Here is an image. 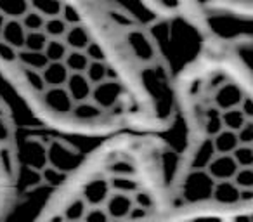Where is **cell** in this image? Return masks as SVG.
Segmentation results:
<instances>
[{"mask_svg":"<svg viewBox=\"0 0 253 222\" xmlns=\"http://www.w3.org/2000/svg\"><path fill=\"white\" fill-rule=\"evenodd\" d=\"M153 16L182 18L208 32H250L253 0H139Z\"/></svg>","mask_w":253,"mask_h":222,"instance_id":"obj_1","label":"cell"},{"mask_svg":"<svg viewBox=\"0 0 253 222\" xmlns=\"http://www.w3.org/2000/svg\"><path fill=\"white\" fill-rule=\"evenodd\" d=\"M215 180L208 176L207 170H193L186 177L184 182V194L189 201H201L211 198Z\"/></svg>","mask_w":253,"mask_h":222,"instance_id":"obj_2","label":"cell"},{"mask_svg":"<svg viewBox=\"0 0 253 222\" xmlns=\"http://www.w3.org/2000/svg\"><path fill=\"white\" fill-rule=\"evenodd\" d=\"M77 162L78 155L63 142L54 141L47 148V163H50V167L61 170V172H70L71 169H75Z\"/></svg>","mask_w":253,"mask_h":222,"instance_id":"obj_3","label":"cell"},{"mask_svg":"<svg viewBox=\"0 0 253 222\" xmlns=\"http://www.w3.org/2000/svg\"><path fill=\"white\" fill-rule=\"evenodd\" d=\"M238 169H239L238 163H236V160L229 153V155H215L205 170H207L208 176L213 180H225V179H232Z\"/></svg>","mask_w":253,"mask_h":222,"instance_id":"obj_4","label":"cell"},{"mask_svg":"<svg viewBox=\"0 0 253 222\" xmlns=\"http://www.w3.org/2000/svg\"><path fill=\"white\" fill-rule=\"evenodd\" d=\"M111 194V187H109V180L106 177H99V179L90 180L88 184H85L84 187V200L88 207H101L104 205V201L108 200V196Z\"/></svg>","mask_w":253,"mask_h":222,"instance_id":"obj_5","label":"cell"},{"mask_svg":"<svg viewBox=\"0 0 253 222\" xmlns=\"http://www.w3.org/2000/svg\"><path fill=\"white\" fill-rule=\"evenodd\" d=\"M134 207V200H132V194L125 193H113L108 196V200L104 201V210L108 212L109 219H125L130 212V208Z\"/></svg>","mask_w":253,"mask_h":222,"instance_id":"obj_6","label":"cell"},{"mask_svg":"<svg viewBox=\"0 0 253 222\" xmlns=\"http://www.w3.org/2000/svg\"><path fill=\"white\" fill-rule=\"evenodd\" d=\"M239 187L232 182V179L225 180H215L213 189H211V198H213L217 203L222 205H232L238 203L239 200Z\"/></svg>","mask_w":253,"mask_h":222,"instance_id":"obj_7","label":"cell"},{"mask_svg":"<svg viewBox=\"0 0 253 222\" xmlns=\"http://www.w3.org/2000/svg\"><path fill=\"white\" fill-rule=\"evenodd\" d=\"M210 139L217 155H229V153H232L239 146L236 131H229V129H225V127L222 129L217 135H213V137H210Z\"/></svg>","mask_w":253,"mask_h":222,"instance_id":"obj_8","label":"cell"},{"mask_svg":"<svg viewBox=\"0 0 253 222\" xmlns=\"http://www.w3.org/2000/svg\"><path fill=\"white\" fill-rule=\"evenodd\" d=\"M25 155L28 158V163L35 169L42 170L47 165V148L39 141H30L25 146Z\"/></svg>","mask_w":253,"mask_h":222,"instance_id":"obj_9","label":"cell"},{"mask_svg":"<svg viewBox=\"0 0 253 222\" xmlns=\"http://www.w3.org/2000/svg\"><path fill=\"white\" fill-rule=\"evenodd\" d=\"M217 155L213 149V144H211V139L208 137L207 141H203L198 148L196 155L193 158V170H205L207 165L210 163V160Z\"/></svg>","mask_w":253,"mask_h":222,"instance_id":"obj_10","label":"cell"},{"mask_svg":"<svg viewBox=\"0 0 253 222\" xmlns=\"http://www.w3.org/2000/svg\"><path fill=\"white\" fill-rule=\"evenodd\" d=\"M108 180L111 191H116V193L134 194L139 189V182L132 176H111Z\"/></svg>","mask_w":253,"mask_h":222,"instance_id":"obj_11","label":"cell"},{"mask_svg":"<svg viewBox=\"0 0 253 222\" xmlns=\"http://www.w3.org/2000/svg\"><path fill=\"white\" fill-rule=\"evenodd\" d=\"M87 208H88V205L85 203L84 198H77V200H73L66 207V210H64V219H66V222L84 221V215H85V212H87Z\"/></svg>","mask_w":253,"mask_h":222,"instance_id":"obj_12","label":"cell"},{"mask_svg":"<svg viewBox=\"0 0 253 222\" xmlns=\"http://www.w3.org/2000/svg\"><path fill=\"white\" fill-rule=\"evenodd\" d=\"M232 182H234L239 189H252V186H253L252 167H239V169L236 170L234 177H232Z\"/></svg>","mask_w":253,"mask_h":222,"instance_id":"obj_13","label":"cell"},{"mask_svg":"<svg viewBox=\"0 0 253 222\" xmlns=\"http://www.w3.org/2000/svg\"><path fill=\"white\" fill-rule=\"evenodd\" d=\"M232 158L236 160L238 167H252L253 165V149L252 146L239 144L234 151L231 153Z\"/></svg>","mask_w":253,"mask_h":222,"instance_id":"obj_14","label":"cell"},{"mask_svg":"<svg viewBox=\"0 0 253 222\" xmlns=\"http://www.w3.org/2000/svg\"><path fill=\"white\" fill-rule=\"evenodd\" d=\"M64 177H66V172H61V170L54 169V167H43L42 169V179L45 180L47 184H52V186H56V184H61L64 180Z\"/></svg>","mask_w":253,"mask_h":222,"instance_id":"obj_15","label":"cell"},{"mask_svg":"<svg viewBox=\"0 0 253 222\" xmlns=\"http://www.w3.org/2000/svg\"><path fill=\"white\" fill-rule=\"evenodd\" d=\"M84 222H109V215L104 208L92 207V208H87V212H85Z\"/></svg>","mask_w":253,"mask_h":222,"instance_id":"obj_16","label":"cell"},{"mask_svg":"<svg viewBox=\"0 0 253 222\" xmlns=\"http://www.w3.org/2000/svg\"><path fill=\"white\" fill-rule=\"evenodd\" d=\"M236 134H238L239 144L252 146L253 144V122L252 120H246L245 124H243V127L239 129Z\"/></svg>","mask_w":253,"mask_h":222,"instance_id":"obj_17","label":"cell"},{"mask_svg":"<svg viewBox=\"0 0 253 222\" xmlns=\"http://www.w3.org/2000/svg\"><path fill=\"white\" fill-rule=\"evenodd\" d=\"M109 174L111 176H134V167L128 162L120 160V162H115L109 167Z\"/></svg>","mask_w":253,"mask_h":222,"instance_id":"obj_18","label":"cell"},{"mask_svg":"<svg viewBox=\"0 0 253 222\" xmlns=\"http://www.w3.org/2000/svg\"><path fill=\"white\" fill-rule=\"evenodd\" d=\"M132 200H134V205L146 208V210H149V208L153 207V198L149 196V194L146 193V191L137 189V191L134 193V196H132Z\"/></svg>","mask_w":253,"mask_h":222,"instance_id":"obj_19","label":"cell"},{"mask_svg":"<svg viewBox=\"0 0 253 222\" xmlns=\"http://www.w3.org/2000/svg\"><path fill=\"white\" fill-rule=\"evenodd\" d=\"M146 215H148V210H146V208L134 205V207L130 208V212H128V215H126V217L130 219V221H137V219H144Z\"/></svg>","mask_w":253,"mask_h":222,"instance_id":"obj_20","label":"cell"},{"mask_svg":"<svg viewBox=\"0 0 253 222\" xmlns=\"http://www.w3.org/2000/svg\"><path fill=\"white\" fill-rule=\"evenodd\" d=\"M239 200H252V189H241L239 191Z\"/></svg>","mask_w":253,"mask_h":222,"instance_id":"obj_21","label":"cell"},{"mask_svg":"<svg viewBox=\"0 0 253 222\" xmlns=\"http://www.w3.org/2000/svg\"><path fill=\"white\" fill-rule=\"evenodd\" d=\"M236 222H252V221H250V217H241V219H238Z\"/></svg>","mask_w":253,"mask_h":222,"instance_id":"obj_22","label":"cell"},{"mask_svg":"<svg viewBox=\"0 0 253 222\" xmlns=\"http://www.w3.org/2000/svg\"><path fill=\"white\" fill-rule=\"evenodd\" d=\"M77 222H84V221H77Z\"/></svg>","mask_w":253,"mask_h":222,"instance_id":"obj_23","label":"cell"}]
</instances>
